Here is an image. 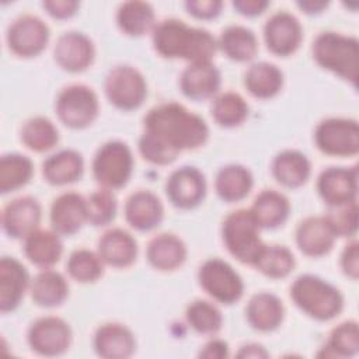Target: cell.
Returning a JSON list of instances; mask_svg holds the SVG:
<instances>
[{"instance_id": "1", "label": "cell", "mask_w": 359, "mask_h": 359, "mask_svg": "<svg viewBox=\"0 0 359 359\" xmlns=\"http://www.w3.org/2000/svg\"><path fill=\"white\" fill-rule=\"evenodd\" d=\"M142 157L157 165L172 163L182 151L201 147L209 136L206 122L178 102L153 107L143 119Z\"/></svg>"}, {"instance_id": "2", "label": "cell", "mask_w": 359, "mask_h": 359, "mask_svg": "<svg viewBox=\"0 0 359 359\" xmlns=\"http://www.w3.org/2000/svg\"><path fill=\"white\" fill-rule=\"evenodd\" d=\"M151 41L163 57L185 59L191 63L210 62L219 49L209 31L189 27L177 18H165L156 24Z\"/></svg>"}, {"instance_id": "3", "label": "cell", "mask_w": 359, "mask_h": 359, "mask_svg": "<svg viewBox=\"0 0 359 359\" xmlns=\"http://www.w3.org/2000/svg\"><path fill=\"white\" fill-rule=\"evenodd\" d=\"M290 297L304 314L318 321L332 320L344 309L341 292L324 279L310 273L294 279L290 286Z\"/></svg>"}, {"instance_id": "4", "label": "cell", "mask_w": 359, "mask_h": 359, "mask_svg": "<svg viewBox=\"0 0 359 359\" xmlns=\"http://www.w3.org/2000/svg\"><path fill=\"white\" fill-rule=\"evenodd\" d=\"M311 52L314 60L321 67L356 86L359 57L356 38L332 31L321 32L313 41Z\"/></svg>"}, {"instance_id": "5", "label": "cell", "mask_w": 359, "mask_h": 359, "mask_svg": "<svg viewBox=\"0 0 359 359\" xmlns=\"http://www.w3.org/2000/svg\"><path fill=\"white\" fill-rule=\"evenodd\" d=\"M259 226L250 209L229 213L222 224V237L229 252L243 264L254 265L262 247Z\"/></svg>"}, {"instance_id": "6", "label": "cell", "mask_w": 359, "mask_h": 359, "mask_svg": "<svg viewBox=\"0 0 359 359\" xmlns=\"http://www.w3.org/2000/svg\"><path fill=\"white\" fill-rule=\"evenodd\" d=\"M133 168L132 151L121 140L104 143L93 160V175L102 188H122L130 178Z\"/></svg>"}, {"instance_id": "7", "label": "cell", "mask_w": 359, "mask_h": 359, "mask_svg": "<svg viewBox=\"0 0 359 359\" xmlns=\"http://www.w3.org/2000/svg\"><path fill=\"white\" fill-rule=\"evenodd\" d=\"M104 88L109 102L123 111L139 108L147 95V84L143 74L128 65L111 69L105 77Z\"/></svg>"}, {"instance_id": "8", "label": "cell", "mask_w": 359, "mask_h": 359, "mask_svg": "<svg viewBox=\"0 0 359 359\" xmlns=\"http://www.w3.org/2000/svg\"><path fill=\"white\" fill-rule=\"evenodd\" d=\"M56 114L66 126L83 129L98 115L97 94L86 84H70L56 98Z\"/></svg>"}, {"instance_id": "9", "label": "cell", "mask_w": 359, "mask_h": 359, "mask_svg": "<svg viewBox=\"0 0 359 359\" xmlns=\"http://www.w3.org/2000/svg\"><path fill=\"white\" fill-rule=\"evenodd\" d=\"M198 280L210 297L223 304L236 303L244 292L241 276L230 264L219 258L208 259L199 266Z\"/></svg>"}, {"instance_id": "10", "label": "cell", "mask_w": 359, "mask_h": 359, "mask_svg": "<svg viewBox=\"0 0 359 359\" xmlns=\"http://www.w3.org/2000/svg\"><path fill=\"white\" fill-rule=\"evenodd\" d=\"M320 151L328 156H355L359 151V125L355 119L327 118L314 132Z\"/></svg>"}, {"instance_id": "11", "label": "cell", "mask_w": 359, "mask_h": 359, "mask_svg": "<svg viewBox=\"0 0 359 359\" xmlns=\"http://www.w3.org/2000/svg\"><path fill=\"white\" fill-rule=\"evenodd\" d=\"M28 344L38 355L57 356L69 349L72 344V330L60 317H41L35 320L28 330Z\"/></svg>"}, {"instance_id": "12", "label": "cell", "mask_w": 359, "mask_h": 359, "mask_svg": "<svg viewBox=\"0 0 359 359\" xmlns=\"http://www.w3.org/2000/svg\"><path fill=\"white\" fill-rule=\"evenodd\" d=\"M49 41L48 25L36 15L24 14L7 29V43L13 53L22 57L39 55Z\"/></svg>"}, {"instance_id": "13", "label": "cell", "mask_w": 359, "mask_h": 359, "mask_svg": "<svg viewBox=\"0 0 359 359\" xmlns=\"http://www.w3.org/2000/svg\"><path fill=\"white\" fill-rule=\"evenodd\" d=\"M165 194L174 206L192 209L198 206L206 195L205 175L196 167L184 165L177 168L167 178Z\"/></svg>"}, {"instance_id": "14", "label": "cell", "mask_w": 359, "mask_h": 359, "mask_svg": "<svg viewBox=\"0 0 359 359\" xmlns=\"http://www.w3.org/2000/svg\"><path fill=\"white\" fill-rule=\"evenodd\" d=\"M264 38L268 49L278 56H289L299 48L303 29L299 20L287 11L272 14L264 25Z\"/></svg>"}, {"instance_id": "15", "label": "cell", "mask_w": 359, "mask_h": 359, "mask_svg": "<svg viewBox=\"0 0 359 359\" xmlns=\"http://www.w3.org/2000/svg\"><path fill=\"white\" fill-rule=\"evenodd\" d=\"M317 191L328 206H337L356 201L358 168L328 167L318 175Z\"/></svg>"}, {"instance_id": "16", "label": "cell", "mask_w": 359, "mask_h": 359, "mask_svg": "<svg viewBox=\"0 0 359 359\" xmlns=\"http://www.w3.org/2000/svg\"><path fill=\"white\" fill-rule=\"evenodd\" d=\"M93 41L83 32H65L62 34L53 49L56 63L67 72L77 73L86 70L94 59Z\"/></svg>"}, {"instance_id": "17", "label": "cell", "mask_w": 359, "mask_h": 359, "mask_svg": "<svg viewBox=\"0 0 359 359\" xmlns=\"http://www.w3.org/2000/svg\"><path fill=\"white\" fill-rule=\"evenodd\" d=\"M88 222L87 199L77 192L60 194L50 206V224L59 236H72Z\"/></svg>"}, {"instance_id": "18", "label": "cell", "mask_w": 359, "mask_h": 359, "mask_svg": "<svg viewBox=\"0 0 359 359\" xmlns=\"http://www.w3.org/2000/svg\"><path fill=\"white\" fill-rule=\"evenodd\" d=\"M41 205L32 196H20L8 202L1 212L4 231L13 238H25L38 229Z\"/></svg>"}, {"instance_id": "19", "label": "cell", "mask_w": 359, "mask_h": 359, "mask_svg": "<svg viewBox=\"0 0 359 359\" xmlns=\"http://www.w3.org/2000/svg\"><path fill=\"white\" fill-rule=\"evenodd\" d=\"M337 234L325 216H309L296 229V244L309 257H321L331 251Z\"/></svg>"}, {"instance_id": "20", "label": "cell", "mask_w": 359, "mask_h": 359, "mask_svg": "<svg viewBox=\"0 0 359 359\" xmlns=\"http://www.w3.org/2000/svg\"><path fill=\"white\" fill-rule=\"evenodd\" d=\"M164 216V209L158 196L150 191L140 189L133 192L125 203L126 222L139 231L156 229Z\"/></svg>"}, {"instance_id": "21", "label": "cell", "mask_w": 359, "mask_h": 359, "mask_svg": "<svg viewBox=\"0 0 359 359\" xmlns=\"http://www.w3.org/2000/svg\"><path fill=\"white\" fill-rule=\"evenodd\" d=\"M29 278L25 266L11 257L0 259V311H13L21 302Z\"/></svg>"}, {"instance_id": "22", "label": "cell", "mask_w": 359, "mask_h": 359, "mask_svg": "<svg viewBox=\"0 0 359 359\" xmlns=\"http://www.w3.org/2000/svg\"><path fill=\"white\" fill-rule=\"evenodd\" d=\"M98 255L107 265L126 268L136 261L137 243L126 230L109 229L98 240Z\"/></svg>"}, {"instance_id": "23", "label": "cell", "mask_w": 359, "mask_h": 359, "mask_svg": "<svg viewBox=\"0 0 359 359\" xmlns=\"http://www.w3.org/2000/svg\"><path fill=\"white\" fill-rule=\"evenodd\" d=\"M94 349L105 359H125L132 356L136 341L132 331L119 323H107L95 331Z\"/></svg>"}, {"instance_id": "24", "label": "cell", "mask_w": 359, "mask_h": 359, "mask_svg": "<svg viewBox=\"0 0 359 359\" xmlns=\"http://www.w3.org/2000/svg\"><path fill=\"white\" fill-rule=\"evenodd\" d=\"M220 81V72L210 62H199L185 67L180 79V86L185 97L199 101L217 94Z\"/></svg>"}, {"instance_id": "25", "label": "cell", "mask_w": 359, "mask_h": 359, "mask_svg": "<svg viewBox=\"0 0 359 359\" xmlns=\"http://www.w3.org/2000/svg\"><path fill=\"white\" fill-rule=\"evenodd\" d=\"M245 316L254 330L268 332L276 330L282 324L285 307L278 296L268 292H259L250 299L245 307Z\"/></svg>"}, {"instance_id": "26", "label": "cell", "mask_w": 359, "mask_h": 359, "mask_svg": "<svg viewBox=\"0 0 359 359\" xmlns=\"http://www.w3.org/2000/svg\"><path fill=\"white\" fill-rule=\"evenodd\" d=\"M146 255L153 268L158 271H174L184 264L187 247L178 236L161 233L149 241Z\"/></svg>"}, {"instance_id": "27", "label": "cell", "mask_w": 359, "mask_h": 359, "mask_svg": "<svg viewBox=\"0 0 359 359\" xmlns=\"http://www.w3.org/2000/svg\"><path fill=\"white\" fill-rule=\"evenodd\" d=\"M63 252V244L55 230H34L24 238V254L36 266L49 268Z\"/></svg>"}, {"instance_id": "28", "label": "cell", "mask_w": 359, "mask_h": 359, "mask_svg": "<svg viewBox=\"0 0 359 359\" xmlns=\"http://www.w3.org/2000/svg\"><path fill=\"white\" fill-rule=\"evenodd\" d=\"M250 210L261 229H275L287 219L290 203L283 194L264 189L255 196Z\"/></svg>"}, {"instance_id": "29", "label": "cell", "mask_w": 359, "mask_h": 359, "mask_svg": "<svg viewBox=\"0 0 359 359\" xmlns=\"http://www.w3.org/2000/svg\"><path fill=\"white\" fill-rule=\"evenodd\" d=\"M84 170V161L76 150H60L42 164V175L52 185H66L77 181Z\"/></svg>"}, {"instance_id": "30", "label": "cell", "mask_w": 359, "mask_h": 359, "mask_svg": "<svg viewBox=\"0 0 359 359\" xmlns=\"http://www.w3.org/2000/svg\"><path fill=\"white\" fill-rule=\"evenodd\" d=\"M311 165L306 154L299 150H283L272 161L275 180L287 188H299L309 180Z\"/></svg>"}, {"instance_id": "31", "label": "cell", "mask_w": 359, "mask_h": 359, "mask_svg": "<svg viewBox=\"0 0 359 359\" xmlns=\"http://www.w3.org/2000/svg\"><path fill=\"white\" fill-rule=\"evenodd\" d=\"M29 292L34 303L38 306L55 307L66 300L69 294V285L62 273L45 268L32 279Z\"/></svg>"}, {"instance_id": "32", "label": "cell", "mask_w": 359, "mask_h": 359, "mask_svg": "<svg viewBox=\"0 0 359 359\" xmlns=\"http://www.w3.org/2000/svg\"><path fill=\"white\" fill-rule=\"evenodd\" d=\"M252 184V175L248 168L240 164H229L222 167L216 174L215 189L220 199L237 202L250 194Z\"/></svg>"}, {"instance_id": "33", "label": "cell", "mask_w": 359, "mask_h": 359, "mask_svg": "<svg viewBox=\"0 0 359 359\" xmlns=\"http://www.w3.org/2000/svg\"><path fill=\"white\" fill-rule=\"evenodd\" d=\"M283 84V74L278 66L269 62H258L248 67L244 74V86L257 98L275 97Z\"/></svg>"}, {"instance_id": "34", "label": "cell", "mask_w": 359, "mask_h": 359, "mask_svg": "<svg viewBox=\"0 0 359 359\" xmlns=\"http://www.w3.org/2000/svg\"><path fill=\"white\" fill-rule=\"evenodd\" d=\"M219 49L231 60L247 62L258 52L255 34L243 25H229L224 28L217 41Z\"/></svg>"}, {"instance_id": "35", "label": "cell", "mask_w": 359, "mask_h": 359, "mask_svg": "<svg viewBox=\"0 0 359 359\" xmlns=\"http://www.w3.org/2000/svg\"><path fill=\"white\" fill-rule=\"evenodd\" d=\"M116 22L122 32L140 36L154 28V10L146 1H125L118 8Z\"/></svg>"}, {"instance_id": "36", "label": "cell", "mask_w": 359, "mask_h": 359, "mask_svg": "<svg viewBox=\"0 0 359 359\" xmlns=\"http://www.w3.org/2000/svg\"><path fill=\"white\" fill-rule=\"evenodd\" d=\"M359 351L358 323L348 320L332 328L328 341L317 353L320 358H352Z\"/></svg>"}, {"instance_id": "37", "label": "cell", "mask_w": 359, "mask_h": 359, "mask_svg": "<svg viewBox=\"0 0 359 359\" xmlns=\"http://www.w3.org/2000/svg\"><path fill=\"white\" fill-rule=\"evenodd\" d=\"M32 161L22 154L10 153L0 158V192L7 194L24 187L32 177Z\"/></svg>"}, {"instance_id": "38", "label": "cell", "mask_w": 359, "mask_h": 359, "mask_svg": "<svg viewBox=\"0 0 359 359\" xmlns=\"http://www.w3.org/2000/svg\"><path fill=\"white\" fill-rule=\"evenodd\" d=\"M296 265L292 251L285 245H264L254 265L265 276L279 279L287 276Z\"/></svg>"}, {"instance_id": "39", "label": "cell", "mask_w": 359, "mask_h": 359, "mask_svg": "<svg viewBox=\"0 0 359 359\" xmlns=\"http://www.w3.org/2000/svg\"><path fill=\"white\" fill-rule=\"evenodd\" d=\"M21 142L31 150L42 153L59 142V132L53 122L45 116H34L21 128Z\"/></svg>"}, {"instance_id": "40", "label": "cell", "mask_w": 359, "mask_h": 359, "mask_svg": "<svg viewBox=\"0 0 359 359\" xmlns=\"http://www.w3.org/2000/svg\"><path fill=\"white\" fill-rule=\"evenodd\" d=\"M210 111L217 125L223 128H234L245 121L248 105L240 94L226 91L213 100Z\"/></svg>"}, {"instance_id": "41", "label": "cell", "mask_w": 359, "mask_h": 359, "mask_svg": "<svg viewBox=\"0 0 359 359\" xmlns=\"http://www.w3.org/2000/svg\"><path fill=\"white\" fill-rule=\"evenodd\" d=\"M69 275L81 283L95 282L104 272V262L98 252L80 248L70 254L66 264Z\"/></svg>"}, {"instance_id": "42", "label": "cell", "mask_w": 359, "mask_h": 359, "mask_svg": "<svg viewBox=\"0 0 359 359\" xmlns=\"http://www.w3.org/2000/svg\"><path fill=\"white\" fill-rule=\"evenodd\" d=\"M188 324L199 334H216L223 324L220 310L210 302L195 300L185 311Z\"/></svg>"}, {"instance_id": "43", "label": "cell", "mask_w": 359, "mask_h": 359, "mask_svg": "<svg viewBox=\"0 0 359 359\" xmlns=\"http://www.w3.org/2000/svg\"><path fill=\"white\" fill-rule=\"evenodd\" d=\"M88 222L94 226L111 223L116 213V199L111 189L100 188L87 198Z\"/></svg>"}, {"instance_id": "44", "label": "cell", "mask_w": 359, "mask_h": 359, "mask_svg": "<svg viewBox=\"0 0 359 359\" xmlns=\"http://www.w3.org/2000/svg\"><path fill=\"white\" fill-rule=\"evenodd\" d=\"M337 237L355 236L358 230V203L356 201L330 206L328 215H325Z\"/></svg>"}, {"instance_id": "45", "label": "cell", "mask_w": 359, "mask_h": 359, "mask_svg": "<svg viewBox=\"0 0 359 359\" xmlns=\"http://www.w3.org/2000/svg\"><path fill=\"white\" fill-rule=\"evenodd\" d=\"M341 268L344 273L353 280L359 275V244L356 240L349 241L341 254Z\"/></svg>"}, {"instance_id": "46", "label": "cell", "mask_w": 359, "mask_h": 359, "mask_svg": "<svg viewBox=\"0 0 359 359\" xmlns=\"http://www.w3.org/2000/svg\"><path fill=\"white\" fill-rule=\"evenodd\" d=\"M223 3L219 0H199V1H187L185 8L189 14L196 18L209 20L219 15Z\"/></svg>"}, {"instance_id": "47", "label": "cell", "mask_w": 359, "mask_h": 359, "mask_svg": "<svg viewBox=\"0 0 359 359\" xmlns=\"http://www.w3.org/2000/svg\"><path fill=\"white\" fill-rule=\"evenodd\" d=\"M42 6L48 11V14H50L53 18L65 20L72 17L80 4L74 0H50V1H43Z\"/></svg>"}, {"instance_id": "48", "label": "cell", "mask_w": 359, "mask_h": 359, "mask_svg": "<svg viewBox=\"0 0 359 359\" xmlns=\"http://www.w3.org/2000/svg\"><path fill=\"white\" fill-rule=\"evenodd\" d=\"M229 356V345L222 339H212L203 345L199 352V358L206 359H223Z\"/></svg>"}, {"instance_id": "49", "label": "cell", "mask_w": 359, "mask_h": 359, "mask_svg": "<svg viewBox=\"0 0 359 359\" xmlns=\"http://www.w3.org/2000/svg\"><path fill=\"white\" fill-rule=\"evenodd\" d=\"M269 6L268 1L265 0H236L233 1V7L243 15L247 17H254L261 13Z\"/></svg>"}, {"instance_id": "50", "label": "cell", "mask_w": 359, "mask_h": 359, "mask_svg": "<svg viewBox=\"0 0 359 359\" xmlns=\"http://www.w3.org/2000/svg\"><path fill=\"white\" fill-rule=\"evenodd\" d=\"M269 353L265 351L262 345L248 344L240 348L237 352V358H268Z\"/></svg>"}, {"instance_id": "51", "label": "cell", "mask_w": 359, "mask_h": 359, "mask_svg": "<svg viewBox=\"0 0 359 359\" xmlns=\"http://www.w3.org/2000/svg\"><path fill=\"white\" fill-rule=\"evenodd\" d=\"M297 6L304 10V13L307 14H314V13H320L323 8H325L328 6V1L324 0H303V1H297Z\"/></svg>"}]
</instances>
